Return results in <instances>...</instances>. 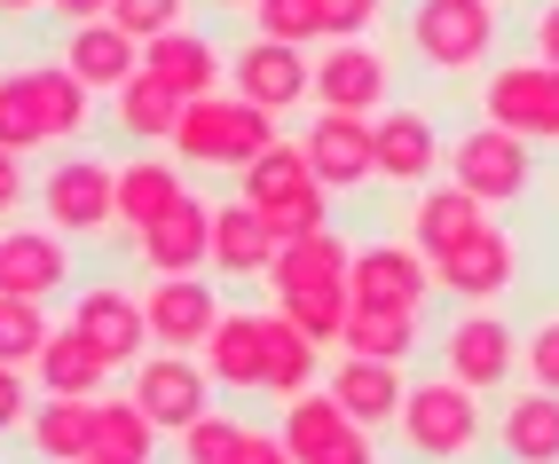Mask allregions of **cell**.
<instances>
[{
    "label": "cell",
    "instance_id": "cell-1",
    "mask_svg": "<svg viewBox=\"0 0 559 464\" xmlns=\"http://www.w3.org/2000/svg\"><path fill=\"white\" fill-rule=\"evenodd\" d=\"M394 433H402L409 456H426V464H457V456L480 449L489 417H480V394H473V385H457L450 370H441V378H418V385L402 394Z\"/></svg>",
    "mask_w": 559,
    "mask_h": 464
},
{
    "label": "cell",
    "instance_id": "cell-2",
    "mask_svg": "<svg viewBox=\"0 0 559 464\" xmlns=\"http://www.w3.org/2000/svg\"><path fill=\"white\" fill-rule=\"evenodd\" d=\"M276 119L252 110L245 95H205V103H181V127H174V158L181 166H229L245 174L260 150H276Z\"/></svg>",
    "mask_w": 559,
    "mask_h": 464
},
{
    "label": "cell",
    "instance_id": "cell-3",
    "mask_svg": "<svg viewBox=\"0 0 559 464\" xmlns=\"http://www.w3.org/2000/svg\"><path fill=\"white\" fill-rule=\"evenodd\" d=\"M409 56L441 80H465L497 56V9L489 0H409Z\"/></svg>",
    "mask_w": 559,
    "mask_h": 464
},
{
    "label": "cell",
    "instance_id": "cell-4",
    "mask_svg": "<svg viewBox=\"0 0 559 464\" xmlns=\"http://www.w3.org/2000/svg\"><path fill=\"white\" fill-rule=\"evenodd\" d=\"M32 205L48 213L56 237H103V228H119V166H103L95 150L87 158H56L32 189Z\"/></svg>",
    "mask_w": 559,
    "mask_h": 464
},
{
    "label": "cell",
    "instance_id": "cell-5",
    "mask_svg": "<svg viewBox=\"0 0 559 464\" xmlns=\"http://www.w3.org/2000/svg\"><path fill=\"white\" fill-rule=\"evenodd\" d=\"M450 181L465 189V198H480V205H520L528 198V181H536V150L520 142V134H504V127H465L457 142H450Z\"/></svg>",
    "mask_w": 559,
    "mask_h": 464
},
{
    "label": "cell",
    "instance_id": "cell-6",
    "mask_svg": "<svg viewBox=\"0 0 559 464\" xmlns=\"http://www.w3.org/2000/svg\"><path fill=\"white\" fill-rule=\"evenodd\" d=\"M347 299L370 307V316H426L433 299V260L418 245H355V267H347Z\"/></svg>",
    "mask_w": 559,
    "mask_h": 464
},
{
    "label": "cell",
    "instance_id": "cell-7",
    "mask_svg": "<svg viewBox=\"0 0 559 464\" xmlns=\"http://www.w3.org/2000/svg\"><path fill=\"white\" fill-rule=\"evenodd\" d=\"M480 119L520 134V142H559V71L520 56V63H497L480 80Z\"/></svg>",
    "mask_w": 559,
    "mask_h": 464
},
{
    "label": "cell",
    "instance_id": "cell-8",
    "mask_svg": "<svg viewBox=\"0 0 559 464\" xmlns=\"http://www.w3.org/2000/svg\"><path fill=\"white\" fill-rule=\"evenodd\" d=\"M134 409L158 425V433H190V425L205 417V402H213V378H205V362L198 355H166V346H151V355L134 362Z\"/></svg>",
    "mask_w": 559,
    "mask_h": 464
},
{
    "label": "cell",
    "instance_id": "cell-9",
    "mask_svg": "<svg viewBox=\"0 0 559 464\" xmlns=\"http://www.w3.org/2000/svg\"><path fill=\"white\" fill-rule=\"evenodd\" d=\"M229 87H237L252 110L284 119V110H300V103L316 95V56L284 48V40H245V48L229 56Z\"/></svg>",
    "mask_w": 559,
    "mask_h": 464
},
{
    "label": "cell",
    "instance_id": "cell-10",
    "mask_svg": "<svg viewBox=\"0 0 559 464\" xmlns=\"http://www.w3.org/2000/svg\"><path fill=\"white\" fill-rule=\"evenodd\" d=\"M441 370H450L457 385H473V394H497V385L520 370V331L504 316H457L450 331H441Z\"/></svg>",
    "mask_w": 559,
    "mask_h": 464
},
{
    "label": "cell",
    "instance_id": "cell-11",
    "mask_svg": "<svg viewBox=\"0 0 559 464\" xmlns=\"http://www.w3.org/2000/svg\"><path fill=\"white\" fill-rule=\"evenodd\" d=\"M71 331H80L110 370H134L142 355H151V323H142V299H134V292H119V284H87L80 299H71Z\"/></svg>",
    "mask_w": 559,
    "mask_h": 464
},
{
    "label": "cell",
    "instance_id": "cell-12",
    "mask_svg": "<svg viewBox=\"0 0 559 464\" xmlns=\"http://www.w3.org/2000/svg\"><path fill=\"white\" fill-rule=\"evenodd\" d=\"M142 323H151V338L166 346V355H198V346L213 338V323H221V292L205 276H151Z\"/></svg>",
    "mask_w": 559,
    "mask_h": 464
},
{
    "label": "cell",
    "instance_id": "cell-13",
    "mask_svg": "<svg viewBox=\"0 0 559 464\" xmlns=\"http://www.w3.org/2000/svg\"><path fill=\"white\" fill-rule=\"evenodd\" d=\"M370 150H379V181H394V189H426L433 166L450 158V142H441L433 110H418V103L379 110V119H370Z\"/></svg>",
    "mask_w": 559,
    "mask_h": 464
},
{
    "label": "cell",
    "instance_id": "cell-14",
    "mask_svg": "<svg viewBox=\"0 0 559 464\" xmlns=\"http://www.w3.org/2000/svg\"><path fill=\"white\" fill-rule=\"evenodd\" d=\"M300 150H308V166H316V181L331 189V198H347V189L379 181L370 119H347V110H316V119H308V134H300Z\"/></svg>",
    "mask_w": 559,
    "mask_h": 464
},
{
    "label": "cell",
    "instance_id": "cell-15",
    "mask_svg": "<svg viewBox=\"0 0 559 464\" xmlns=\"http://www.w3.org/2000/svg\"><path fill=\"white\" fill-rule=\"evenodd\" d=\"M71 284V237H56V228L40 221V228H0V292L9 299H56Z\"/></svg>",
    "mask_w": 559,
    "mask_h": 464
},
{
    "label": "cell",
    "instance_id": "cell-16",
    "mask_svg": "<svg viewBox=\"0 0 559 464\" xmlns=\"http://www.w3.org/2000/svg\"><path fill=\"white\" fill-rule=\"evenodd\" d=\"M386 87H394V71H386V56L370 48V40H331V48L316 56V103H323V110L370 119V110L386 103Z\"/></svg>",
    "mask_w": 559,
    "mask_h": 464
},
{
    "label": "cell",
    "instance_id": "cell-17",
    "mask_svg": "<svg viewBox=\"0 0 559 464\" xmlns=\"http://www.w3.org/2000/svg\"><path fill=\"white\" fill-rule=\"evenodd\" d=\"M198 362H205L213 385H229V394H260V385H269V316H252V307H221V323L198 346Z\"/></svg>",
    "mask_w": 559,
    "mask_h": 464
},
{
    "label": "cell",
    "instance_id": "cell-18",
    "mask_svg": "<svg viewBox=\"0 0 559 464\" xmlns=\"http://www.w3.org/2000/svg\"><path fill=\"white\" fill-rule=\"evenodd\" d=\"M134 260L151 267V276H198V267L213 260V205L205 198H181L174 213H158L134 237Z\"/></svg>",
    "mask_w": 559,
    "mask_h": 464
},
{
    "label": "cell",
    "instance_id": "cell-19",
    "mask_svg": "<svg viewBox=\"0 0 559 464\" xmlns=\"http://www.w3.org/2000/svg\"><path fill=\"white\" fill-rule=\"evenodd\" d=\"M347 267H355V245L340 237V228H316V237H300V245H276V260H269L276 307L316 299V292H347Z\"/></svg>",
    "mask_w": 559,
    "mask_h": 464
},
{
    "label": "cell",
    "instance_id": "cell-20",
    "mask_svg": "<svg viewBox=\"0 0 559 464\" xmlns=\"http://www.w3.org/2000/svg\"><path fill=\"white\" fill-rule=\"evenodd\" d=\"M56 63H63L87 95H119V87L134 80V71H142V40H127V32L110 24V16H103V24H71Z\"/></svg>",
    "mask_w": 559,
    "mask_h": 464
},
{
    "label": "cell",
    "instance_id": "cell-21",
    "mask_svg": "<svg viewBox=\"0 0 559 464\" xmlns=\"http://www.w3.org/2000/svg\"><path fill=\"white\" fill-rule=\"evenodd\" d=\"M480 228H489V205L465 198L457 181H441V189H418V205H409V245H418L433 267L450 260L457 245H473Z\"/></svg>",
    "mask_w": 559,
    "mask_h": 464
},
{
    "label": "cell",
    "instance_id": "cell-22",
    "mask_svg": "<svg viewBox=\"0 0 559 464\" xmlns=\"http://www.w3.org/2000/svg\"><path fill=\"white\" fill-rule=\"evenodd\" d=\"M512 276H520V245H512V228H497V221L433 267V284L457 292V299H497V292H512Z\"/></svg>",
    "mask_w": 559,
    "mask_h": 464
},
{
    "label": "cell",
    "instance_id": "cell-23",
    "mask_svg": "<svg viewBox=\"0 0 559 464\" xmlns=\"http://www.w3.org/2000/svg\"><path fill=\"white\" fill-rule=\"evenodd\" d=\"M142 71H151V80L166 87V95H181V103H205V95H221V48L205 40V32H166V40H151L142 48Z\"/></svg>",
    "mask_w": 559,
    "mask_h": 464
},
{
    "label": "cell",
    "instance_id": "cell-24",
    "mask_svg": "<svg viewBox=\"0 0 559 464\" xmlns=\"http://www.w3.org/2000/svg\"><path fill=\"white\" fill-rule=\"evenodd\" d=\"M402 370L394 362H362V355H340V370H331V402H340L362 433H386V425L402 417Z\"/></svg>",
    "mask_w": 559,
    "mask_h": 464
},
{
    "label": "cell",
    "instance_id": "cell-25",
    "mask_svg": "<svg viewBox=\"0 0 559 464\" xmlns=\"http://www.w3.org/2000/svg\"><path fill=\"white\" fill-rule=\"evenodd\" d=\"M316 166H308V150L300 142H276V150H260V158L237 174V198L252 205V213H284V205H300V198H316Z\"/></svg>",
    "mask_w": 559,
    "mask_h": 464
},
{
    "label": "cell",
    "instance_id": "cell-26",
    "mask_svg": "<svg viewBox=\"0 0 559 464\" xmlns=\"http://www.w3.org/2000/svg\"><path fill=\"white\" fill-rule=\"evenodd\" d=\"M276 433H284V449H292V464H323L331 449L355 433V417L331 402V385H308V394H292V402H284Z\"/></svg>",
    "mask_w": 559,
    "mask_h": 464
},
{
    "label": "cell",
    "instance_id": "cell-27",
    "mask_svg": "<svg viewBox=\"0 0 559 464\" xmlns=\"http://www.w3.org/2000/svg\"><path fill=\"white\" fill-rule=\"evenodd\" d=\"M181 198H190V181H181V166L151 158V150L119 166V228H127V237H142V228H151L158 213H174Z\"/></svg>",
    "mask_w": 559,
    "mask_h": 464
},
{
    "label": "cell",
    "instance_id": "cell-28",
    "mask_svg": "<svg viewBox=\"0 0 559 464\" xmlns=\"http://www.w3.org/2000/svg\"><path fill=\"white\" fill-rule=\"evenodd\" d=\"M269 260H276L269 221H260L245 198L213 205V276H269Z\"/></svg>",
    "mask_w": 559,
    "mask_h": 464
},
{
    "label": "cell",
    "instance_id": "cell-29",
    "mask_svg": "<svg viewBox=\"0 0 559 464\" xmlns=\"http://www.w3.org/2000/svg\"><path fill=\"white\" fill-rule=\"evenodd\" d=\"M32 378H40V394H63V402H95L103 394V378H110V362L95 355V346L80 338V331H48V346H40V362H32Z\"/></svg>",
    "mask_w": 559,
    "mask_h": 464
},
{
    "label": "cell",
    "instance_id": "cell-30",
    "mask_svg": "<svg viewBox=\"0 0 559 464\" xmlns=\"http://www.w3.org/2000/svg\"><path fill=\"white\" fill-rule=\"evenodd\" d=\"M497 449L512 464H559V394H512L497 417Z\"/></svg>",
    "mask_w": 559,
    "mask_h": 464
},
{
    "label": "cell",
    "instance_id": "cell-31",
    "mask_svg": "<svg viewBox=\"0 0 559 464\" xmlns=\"http://www.w3.org/2000/svg\"><path fill=\"white\" fill-rule=\"evenodd\" d=\"M158 449V425L134 409V394H95V417H87V456H110V464H151Z\"/></svg>",
    "mask_w": 559,
    "mask_h": 464
},
{
    "label": "cell",
    "instance_id": "cell-32",
    "mask_svg": "<svg viewBox=\"0 0 559 464\" xmlns=\"http://www.w3.org/2000/svg\"><path fill=\"white\" fill-rule=\"evenodd\" d=\"M87 417H95V402H63V394L32 402L24 449L40 456V464H87Z\"/></svg>",
    "mask_w": 559,
    "mask_h": 464
},
{
    "label": "cell",
    "instance_id": "cell-33",
    "mask_svg": "<svg viewBox=\"0 0 559 464\" xmlns=\"http://www.w3.org/2000/svg\"><path fill=\"white\" fill-rule=\"evenodd\" d=\"M110 110H119L127 142H174V127H181V95H166L151 71H134V80L110 95Z\"/></svg>",
    "mask_w": 559,
    "mask_h": 464
},
{
    "label": "cell",
    "instance_id": "cell-34",
    "mask_svg": "<svg viewBox=\"0 0 559 464\" xmlns=\"http://www.w3.org/2000/svg\"><path fill=\"white\" fill-rule=\"evenodd\" d=\"M32 103H40V127H48V142H80L87 134V110H95V95L71 80L63 63H32Z\"/></svg>",
    "mask_w": 559,
    "mask_h": 464
},
{
    "label": "cell",
    "instance_id": "cell-35",
    "mask_svg": "<svg viewBox=\"0 0 559 464\" xmlns=\"http://www.w3.org/2000/svg\"><path fill=\"white\" fill-rule=\"evenodd\" d=\"M316 355H323V346L292 316H269V385H260V394H276V402L308 394V385H316Z\"/></svg>",
    "mask_w": 559,
    "mask_h": 464
},
{
    "label": "cell",
    "instance_id": "cell-36",
    "mask_svg": "<svg viewBox=\"0 0 559 464\" xmlns=\"http://www.w3.org/2000/svg\"><path fill=\"white\" fill-rule=\"evenodd\" d=\"M340 355H362V362H409L418 355V316H370V307H355L347 331H340Z\"/></svg>",
    "mask_w": 559,
    "mask_h": 464
},
{
    "label": "cell",
    "instance_id": "cell-37",
    "mask_svg": "<svg viewBox=\"0 0 559 464\" xmlns=\"http://www.w3.org/2000/svg\"><path fill=\"white\" fill-rule=\"evenodd\" d=\"M0 150L9 158H32V150H48V127H40V103H32V63L0 71Z\"/></svg>",
    "mask_w": 559,
    "mask_h": 464
},
{
    "label": "cell",
    "instance_id": "cell-38",
    "mask_svg": "<svg viewBox=\"0 0 559 464\" xmlns=\"http://www.w3.org/2000/svg\"><path fill=\"white\" fill-rule=\"evenodd\" d=\"M48 307L40 299H9V292H0V362H9V370H32V362H40V346H48Z\"/></svg>",
    "mask_w": 559,
    "mask_h": 464
},
{
    "label": "cell",
    "instance_id": "cell-39",
    "mask_svg": "<svg viewBox=\"0 0 559 464\" xmlns=\"http://www.w3.org/2000/svg\"><path fill=\"white\" fill-rule=\"evenodd\" d=\"M252 24H260V40L308 48V40H323V0H252Z\"/></svg>",
    "mask_w": 559,
    "mask_h": 464
},
{
    "label": "cell",
    "instance_id": "cell-40",
    "mask_svg": "<svg viewBox=\"0 0 559 464\" xmlns=\"http://www.w3.org/2000/svg\"><path fill=\"white\" fill-rule=\"evenodd\" d=\"M181 16H190V0H110V24L127 32V40H166V32H181Z\"/></svg>",
    "mask_w": 559,
    "mask_h": 464
},
{
    "label": "cell",
    "instance_id": "cell-41",
    "mask_svg": "<svg viewBox=\"0 0 559 464\" xmlns=\"http://www.w3.org/2000/svg\"><path fill=\"white\" fill-rule=\"evenodd\" d=\"M237 449H245V425L221 417V409H205L190 433H181V464H237Z\"/></svg>",
    "mask_w": 559,
    "mask_h": 464
},
{
    "label": "cell",
    "instance_id": "cell-42",
    "mask_svg": "<svg viewBox=\"0 0 559 464\" xmlns=\"http://www.w3.org/2000/svg\"><path fill=\"white\" fill-rule=\"evenodd\" d=\"M520 362H528V385H536V394H559V316H544L528 338H520Z\"/></svg>",
    "mask_w": 559,
    "mask_h": 464
},
{
    "label": "cell",
    "instance_id": "cell-43",
    "mask_svg": "<svg viewBox=\"0 0 559 464\" xmlns=\"http://www.w3.org/2000/svg\"><path fill=\"white\" fill-rule=\"evenodd\" d=\"M386 0H323V40H362Z\"/></svg>",
    "mask_w": 559,
    "mask_h": 464
},
{
    "label": "cell",
    "instance_id": "cell-44",
    "mask_svg": "<svg viewBox=\"0 0 559 464\" xmlns=\"http://www.w3.org/2000/svg\"><path fill=\"white\" fill-rule=\"evenodd\" d=\"M32 425V402H24V370L0 362V433H24Z\"/></svg>",
    "mask_w": 559,
    "mask_h": 464
},
{
    "label": "cell",
    "instance_id": "cell-45",
    "mask_svg": "<svg viewBox=\"0 0 559 464\" xmlns=\"http://www.w3.org/2000/svg\"><path fill=\"white\" fill-rule=\"evenodd\" d=\"M237 464H292V449H284V433H260V425H245Z\"/></svg>",
    "mask_w": 559,
    "mask_h": 464
},
{
    "label": "cell",
    "instance_id": "cell-46",
    "mask_svg": "<svg viewBox=\"0 0 559 464\" xmlns=\"http://www.w3.org/2000/svg\"><path fill=\"white\" fill-rule=\"evenodd\" d=\"M528 40H536V63H551V71H559V0H544V9H536Z\"/></svg>",
    "mask_w": 559,
    "mask_h": 464
},
{
    "label": "cell",
    "instance_id": "cell-47",
    "mask_svg": "<svg viewBox=\"0 0 559 464\" xmlns=\"http://www.w3.org/2000/svg\"><path fill=\"white\" fill-rule=\"evenodd\" d=\"M24 205V158H9V150H0V221H9Z\"/></svg>",
    "mask_w": 559,
    "mask_h": 464
},
{
    "label": "cell",
    "instance_id": "cell-48",
    "mask_svg": "<svg viewBox=\"0 0 559 464\" xmlns=\"http://www.w3.org/2000/svg\"><path fill=\"white\" fill-rule=\"evenodd\" d=\"M48 9H56L63 24H103V16H110V0H48Z\"/></svg>",
    "mask_w": 559,
    "mask_h": 464
},
{
    "label": "cell",
    "instance_id": "cell-49",
    "mask_svg": "<svg viewBox=\"0 0 559 464\" xmlns=\"http://www.w3.org/2000/svg\"><path fill=\"white\" fill-rule=\"evenodd\" d=\"M32 9H48V0H0V16H32Z\"/></svg>",
    "mask_w": 559,
    "mask_h": 464
},
{
    "label": "cell",
    "instance_id": "cell-50",
    "mask_svg": "<svg viewBox=\"0 0 559 464\" xmlns=\"http://www.w3.org/2000/svg\"><path fill=\"white\" fill-rule=\"evenodd\" d=\"M213 9H252V0H213Z\"/></svg>",
    "mask_w": 559,
    "mask_h": 464
},
{
    "label": "cell",
    "instance_id": "cell-51",
    "mask_svg": "<svg viewBox=\"0 0 559 464\" xmlns=\"http://www.w3.org/2000/svg\"><path fill=\"white\" fill-rule=\"evenodd\" d=\"M87 464H110V456H87Z\"/></svg>",
    "mask_w": 559,
    "mask_h": 464
},
{
    "label": "cell",
    "instance_id": "cell-52",
    "mask_svg": "<svg viewBox=\"0 0 559 464\" xmlns=\"http://www.w3.org/2000/svg\"><path fill=\"white\" fill-rule=\"evenodd\" d=\"M489 9H497V0H489Z\"/></svg>",
    "mask_w": 559,
    "mask_h": 464
}]
</instances>
